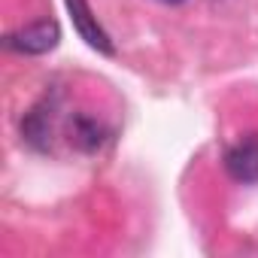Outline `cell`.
Instances as JSON below:
<instances>
[{
	"mask_svg": "<svg viewBox=\"0 0 258 258\" xmlns=\"http://www.w3.org/2000/svg\"><path fill=\"white\" fill-rule=\"evenodd\" d=\"M61 43V25L55 19H40L31 22L19 31H13L7 37V49L19 52V55H46Z\"/></svg>",
	"mask_w": 258,
	"mask_h": 258,
	"instance_id": "1",
	"label": "cell"
},
{
	"mask_svg": "<svg viewBox=\"0 0 258 258\" xmlns=\"http://www.w3.org/2000/svg\"><path fill=\"white\" fill-rule=\"evenodd\" d=\"M52 127H55V97H43L31 112L22 118V137L28 146L46 152L52 146Z\"/></svg>",
	"mask_w": 258,
	"mask_h": 258,
	"instance_id": "2",
	"label": "cell"
},
{
	"mask_svg": "<svg viewBox=\"0 0 258 258\" xmlns=\"http://www.w3.org/2000/svg\"><path fill=\"white\" fill-rule=\"evenodd\" d=\"M161 4H167V7H176V4H182V0H161Z\"/></svg>",
	"mask_w": 258,
	"mask_h": 258,
	"instance_id": "6",
	"label": "cell"
},
{
	"mask_svg": "<svg viewBox=\"0 0 258 258\" xmlns=\"http://www.w3.org/2000/svg\"><path fill=\"white\" fill-rule=\"evenodd\" d=\"M70 140H73L82 152H94V149H100V143L106 140V127H103L94 115L76 112V115L70 118Z\"/></svg>",
	"mask_w": 258,
	"mask_h": 258,
	"instance_id": "5",
	"label": "cell"
},
{
	"mask_svg": "<svg viewBox=\"0 0 258 258\" xmlns=\"http://www.w3.org/2000/svg\"><path fill=\"white\" fill-rule=\"evenodd\" d=\"M64 4H67V10H70L73 28L79 31V37H82L94 52H100V55H112V52H115V46H112L109 34L100 28L97 16L91 13V7L85 4V0H64Z\"/></svg>",
	"mask_w": 258,
	"mask_h": 258,
	"instance_id": "3",
	"label": "cell"
},
{
	"mask_svg": "<svg viewBox=\"0 0 258 258\" xmlns=\"http://www.w3.org/2000/svg\"><path fill=\"white\" fill-rule=\"evenodd\" d=\"M225 170L237 179V182H258V134L243 137L240 143H234L225 155Z\"/></svg>",
	"mask_w": 258,
	"mask_h": 258,
	"instance_id": "4",
	"label": "cell"
}]
</instances>
